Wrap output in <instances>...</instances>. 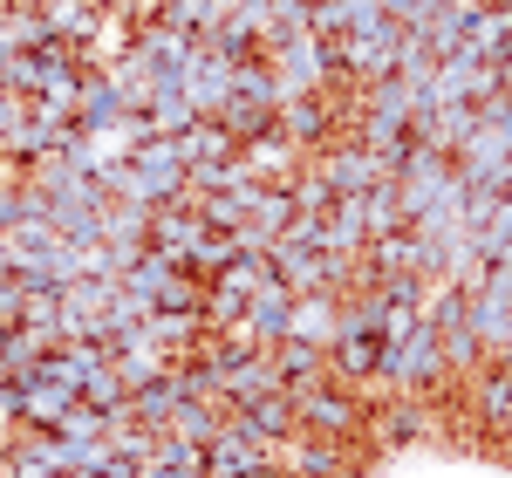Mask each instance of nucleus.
Wrapping results in <instances>:
<instances>
[{
  "mask_svg": "<svg viewBox=\"0 0 512 478\" xmlns=\"http://www.w3.org/2000/svg\"><path fill=\"white\" fill-rule=\"evenodd\" d=\"M287 397H294V431H301V438L355 444L369 431V403L355 397L349 383H335V376H315V383H301V390H287Z\"/></svg>",
  "mask_w": 512,
  "mask_h": 478,
  "instance_id": "obj_1",
  "label": "nucleus"
},
{
  "mask_svg": "<svg viewBox=\"0 0 512 478\" xmlns=\"http://www.w3.org/2000/svg\"><path fill=\"white\" fill-rule=\"evenodd\" d=\"M280 76V96H315V89H342V69H335V41H315V35H294L267 48Z\"/></svg>",
  "mask_w": 512,
  "mask_h": 478,
  "instance_id": "obj_2",
  "label": "nucleus"
},
{
  "mask_svg": "<svg viewBox=\"0 0 512 478\" xmlns=\"http://www.w3.org/2000/svg\"><path fill=\"white\" fill-rule=\"evenodd\" d=\"M130 158V205H171L185 199V158H178V144L171 137H151V144H130L123 151Z\"/></svg>",
  "mask_w": 512,
  "mask_h": 478,
  "instance_id": "obj_3",
  "label": "nucleus"
},
{
  "mask_svg": "<svg viewBox=\"0 0 512 478\" xmlns=\"http://www.w3.org/2000/svg\"><path fill=\"white\" fill-rule=\"evenodd\" d=\"M451 192H465V185H458V164L444 158V151H431V144H417V151H410V164L396 171V205H403V226H410L417 212H431L437 199H451Z\"/></svg>",
  "mask_w": 512,
  "mask_h": 478,
  "instance_id": "obj_4",
  "label": "nucleus"
},
{
  "mask_svg": "<svg viewBox=\"0 0 512 478\" xmlns=\"http://www.w3.org/2000/svg\"><path fill=\"white\" fill-rule=\"evenodd\" d=\"M226 424L246 431L260 451H280L294 438V397L287 390H267V397H226Z\"/></svg>",
  "mask_w": 512,
  "mask_h": 478,
  "instance_id": "obj_5",
  "label": "nucleus"
},
{
  "mask_svg": "<svg viewBox=\"0 0 512 478\" xmlns=\"http://www.w3.org/2000/svg\"><path fill=\"white\" fill-rule=\"evenodd\" d=\"M308 164H315L321 178H328V192H335V199H362L369 185H383V178H390V171H383V164L369 158L362 144H349V137H335V144H321V151H315Z\"/></svg>",
  "mask_w": 512,
  "mask_h": 478,
  "instance_id": "obj_6",
  "label": "nucleus"
},
{
  "mask_svg": "<svg viewBox=\"0 0 512 478\" xmlns=\"http://www.w3.org/2000/svg\"><path fill=\"white\" fill-rule=\"evenodd\" d=\"M274 458L287 478H355V444H342V438H301L294 431Z\"/></svg>",
  "mask_w": 512,
  "mask_h": 478,
  "instance_id": "obj_7",
  "label": "nucleus"
},
{
  "mask_svg": "<svg viewBox=\"0 0 512 478\" xmlns=\"http://www.w3.org/2000/svg\"><path fill=\"white\" fill-rule=\"evenodd\" d=\"M287 315H294V287L280 274H267L253 294H246V321H239V335L253 342V349H274L287 342Z\"/></svg>",
  "mask_w": 512,
  "mask_h": 478,
  "instance_id": "obj_8",
  "label": "nucleus"
},
{
  "mask_svg": "<svg viewBox=\"0 0 512 478\" xmlns=\"http://www.w3.org/2000/svg\"><path fill=\"white\" fill-rule=\"evenodd\" d=\"M226 96H233V62H226L219 48H205V41H198V55L185 62V103H192L198 117H219V110H226Z\"/></svg>",
  "mask_w": 512,
  "mask_h": 478,
  "instance_id": "obj_9",
  "label": "nucleus"
},
{
  "mask_svg": "<svg viewBox=\"0 0 512 478\" xmlns=\"http://www.w3.org/2000/svg\"><path fill=\"white\" fill-rule=\"evenodd\" d=\"M458 185H478V192H512V151L492 137V130H472V144L458 151Z\"/></svg>",
  "mask_w": 512,
  "mask_h": 478,
  "instance_id": "obj_10",
  "label": "nucleus"
},
{
  "mask_svg": "<svg viewBox=\"0 0 512 478\" xmlns=\"http://www.w3.org/2000/svg\"><path fill=\"white\" fill-rule=\"evenodd\" d=\"M233 158H239V171H246V178H260V185H287V178L308 164V151H294L280 130H260V137H246V144H239Z\"/></svg>",
  "mask_w": 512,
  "mask_h": 478,
  "instance_id": "obj_11",
  "label": "nucleus"
},
{
  "mask_svg": "<svg viewBox=\"0 0 512 478\" xmlns=\"http://www.w3.org/2000/svg\"><path fill=\"white\" fill-rule=\"evenodd\" d=\"M198 362H205V356H198ZM212 376H219V390H226V397H267V390H287V383H280V369H274V356H267V349H253V342H246L233 362H219Z\"/></svg>",
  "mask_w": 512,
  "mask_h": 478,
  "instance_id": "obj_12",
  "label": "nucleus"
},
{
  "mask_svg": "<svg viewBox=\"0 0 512 478\" xmlns=\"http://www.w3.org/2000/svg\"><path fill=\"white\" fill-rule=\"evenodd\" d=\"M335 321H342V294H294V315H287V342L328 349V342H335Z\"/></svg>",
  "mask_w": 512,
  "mask_h": 478,
  "instance_id": "obj_13",
  "label": "nucleus"
},
{
  "mask_svg": "<svg viewBox=\"0 0 512 478\" xmlns=\"http://www.w3.org/2000/svg\"><path fill=\"white\" fill-rule=\"evenodd\" d=\"M198 233H205V226H198L192 199H171V205H151V233H144V246H151V253H164V260H178Z\"/></svg>",
  "mask_w": 512,
  "mask_h": 478,
  "instance_id": "obj_14",
  "label": "nucleus"
},
{
  "mask_svg": "<svg viewBox=\"0 0 512 478\" xmlns=\"http://www.w3.org/2000/svg\"><path fill=\"white\" fill-rule=\"evenodd\" d=\"M267 458H274V451H260L246 431H233V424H226L219 438L205 444V478H246L253 465H267Z\"/></svg>",
  "mask_w": 512,
  "mask_h": 478,
  "instance_id": "obj_15",
  "label": "nucleus"
},
{
  "mask_svg": "<svg viewBox=\"0 0 512 478\" xmlns=\"http://www.w3.org/2000/svg\"><path fill=\"white\" fill-rule=\"evenodd\" d=\"M376 349H383V342H376V335H349V328H342V335H335V342H328V376H335V383H376Z\"/></svg>",
  "mask_w": 512,
  "mask_h": 478,
  "instance_id": "obj_16",
  "label": "nucleus"
},
{
  "mask_svg": "<svg viewBox=\"0 0 512 478\" xmlns=\"http://www.w3.org/2000/svg\"><path fill=\"white\" fill-rule=\"evenodd\" d=\"M178 403H185V383H178V362H171V369H164L158 383L130 390V424H151V431H164Z\"/></svg>",
  "mask_w": 512,
  "mask_h": 478,
  "instance_id": "obj_17",
  "label": "nucleus"
},
{
  "mask_svg": "<svg viewBox=\"0 0 512 478\" xmlns=\"http://www.w3.org/2000/svg\"><path fill=\"white\" fill-rule=\"evenodd\" d=\"M21 383H28V376H21ZM76 403L82 397L69 390V383H28V397H21V424H28V431H55Z\"/></svg>",
  "mask_w": 512,
  "mask_h": 478,
  "instance_id": "obj_18",
  "label": "nucleus"
},
{
  "mask_svg": "<svg viewBox=\"0 0 512 478\" xmlns=\"http://www.w3.org/2000/svg\"><path fill=\"white\" fill-rule=\"evenodd\" d=\"M294 219H301V212H294V199H287V185H260V192L246 199V233H260L267 246H274Z\"/></svg>",
  "mask_w": 512,
  "mask_h": 478,
  "instance_id": "obj_19",
  "label": "nucleus"
},
{
  "mask_svg": "<svg viewBox=\"0 0 512 478\" xmlns=\"http://www.w3.org/2000/svg\"><path fill=\"white\" fill-rule=\"evenodd\" d=\"M472 383H478V417H485V424L506 438V417H512V362L492 356V362L472 376Z\"/></svg>",
  "mask_w": 512,
  "mask_h": 478,
  "instance_id": "obj_20",
  "label": "nucleus"
},
{
  "mask_svg": "<svg viewBox=\"0 0 512 478\" xmlns=\"http://www.w3.org/2000/svg\"><path fill=\"white\" fill-rule=\"evenodd\" d=\"M321 226H328V253H342V260H355V253L369 246V226H362V199H335L328 212H321Z\"/></svg>",
  "mask_w": 512,
  "mask_h": 478,
  "instance_id": "obj_21",
  "label": "nucleus"
},
{
  "mask_svg": "<svg viewBox=\"0 0 512 478\" xmlns=\"http://www.w3.org/2000/svg\"><path fill=\"white\" fill-rule=\"evenodd\" d=\"M171 144H178V158H185V164H212V158H233V151H239L233 130H226V123H212V117H198L192 130H178Z\"/></svg>",
  "mask_w": 512,
  "mask_h": 478,
  "instance_id": "obj_22",
  "label": "nucleus"
},
{
  "mask_svg": "<svg viewBox=\"0 0 512 478\" xmlns=\"http://www.w3.org/2000/svg\"><path fill=\"white\" fill-rule=\"evenodd\" d=\"M233 96H239V103H260V110H280V103H287L267 55H253V62H239V69H233Z\"/></svg>",
  "mask_w": 512,
  "mask_h": 478,
  "instance_id": "obj_23",
  "label": "nucleus"
},
{
  "mask_svg": "<svg viewBox=\"0 0 512 478\" xmlns=\"http://www.w3.org/2000/svg\"><path fill=\"white\" fill-rule=\"evenodd\" d=\"M267 356H274V369H280V383H287V390H301V383L328 376V349H308V342H274Z\"/></svg>",
  "mask_w": 512,
  "mask_h": 478,
  "instance_id": "obj_24",
  "label": "nucleus"
},
{
  "mask_svg": "<svg viewBox=\"0 0 512 478\" xmlns=\"http://www.w3.org/2000/svg\"><path fill=\"white\" fill-rule=\"evenodd\" d=\"M164 431H171V438H185V444H198V451H205V444L219 438V431H226V410H212V403H178V410H171V424H164Z\"/></svg>",
  "mask_w": 512,
  "mask_h": 478,
  "instance_id": "obj_25",
  "label": "nucleus"
},
{
  "mask_svg": "<svg viewBox=\"0 0 512 478\" xmlns=\"http://www.w3.org/2000/svg\"><path fill=\"white\" fill-rule=\"evenodd\" d=\"M362 226H369V239H390V233H403L396 178H383V185H369V192H362Z\"/></svg>",
  "mask_w": 512,
  "mask_h": 478,
  "instance_id": "obj_26",
  "label": "nucleus"
},
{
  "mask_svg": "<svg viewBox=\"0 0 512 478\" xmlns=\"http://www.w3.org/2000/svg\"><path fill=\"white\" fill-rule=\"evenodd\" d=\"M117 294H123V280H103V274H76L69 287H62V294H55V301H62V308H76V315H103V308H110Z\"/></svg>",
  "mask_w": 512,
  "mask_h": 478,
  "instance_id": "obj_27",
  "label": "nucleus"
},
{
  "mask_svg": "<svg viewBox=\"0 0 512 478\" xmlns=\"http://www.w3.org/2000/svg\"><path fill=\"white\" fill-rule=\"evenodd\" d=\"M82 403H89V410H103L110 424H123V417H130V390H123L117 369H96V376L82 383Z\"/></svg>",
  "mask_w": 512,
  "mask_h": 478,
  "instance_id": "obj_28",
  "label": "nucleus"
},
{
  "mask_svg": "<svg viewBox=\"0 0 512 478\" xmlns=\"http://www.w3.org/2000/svg\"><path fill=\"white\" fill-rule=\"evenodd\" d=\"M144 233H151V205H130V199L103 205V239H144Z\"/></svg>",
  "mask_w": 512,
  "mask_h": 478,
  "instance_id": "obj_29",
  "label": "nucleus"
},
{
  "mask_svg": "<svg viewBox=\"0 0 512 478\" xmlns=\"http://www.w3.org/2000/svg\"><path fill=\"white\" fill-rule=\"evenodd\" d=\"M424 431H431V424H424L417 397H403V403H390V410H383V438H390V444H417Z\"/></svg>",
  "mask_w": 512,
  "mask_h": 478,
  "instance_id": "obj_30",
  "label": "nucleus"
},
{
  "mask_svg": "<svg viewBox=\"0 0 512 478\" xmlns=\"http://www.w3.org/2000/svg\"><path fill=\"white\" fill-rule=\"evenodd\" d=\"M151 444H158V431H151V424H130V417H123V424H110V451H117L123 465H144V458H151Z\"/></svg>",
  "mask_w": 512,
  "mask_h": 478,
  "instance_id": "obj_31",
  "label": "nucleus"
},
{
  "mask_svg": "<svg viewBox=\"0 0 512 478\" xmlns=\"http://www.w3.org/2000/svg\"><path fill=\"white\" fill-rule=\"evenodd\" d=\"M55 438H76V444H103L110 438V417L103 410H89V403H76L62 424H55Z\"/></svg>",
  "mask_w": 512,
  "mask_h": 478,
  "instance_id": "obj_32",
  "label": "nucleus"
},
{
  "mask_svg": "<svg viewBox=\"0 0 512 478\" xmlns=\"http://www.w3.org/2000/svg\"><path fill=\"white\" fill-rule=\"evenodd\" d=\"M21 130H28V96H14V89H0V158L21 144Z\"/></svg>",
  "mask_w": 512,
  "mask_h": 478,
  "instance_id": "obj_33",
  "label": "nucleus"
},
{
  "mask_svg": "<svg viewBox=\"0 0 512 478\" xmlns=\"http://www.w3.org/2000/svg\"><path fill=\"white\" fill-rule=\"evenodd\" d=\"M383 14H390L396 28H417V21L431 14V0H383Z\"/></svg>",
  "mask_w": 512,
  "mask_h": 478,
  "instance_id": "obj_34",
  "label": "nucleus"
},
{
  "mask_svg": "<svg viewBox=\"0 0 512 478\" xmlns=\"http://www.w3.org/2000/svg\"><path fill=\"white\" fill-rule=\"evenodd\" d=\"M137 478H205V472H198V465H171V458H144Z\"/></svg>",
  "mask_w": 512,
  "mask_h": 478,
  "instance_id": "obj_35",
  "label": "nucleus"
},
{
  "mask_svg": "<svg viewBox=\"0 0 512 478\" xmlns=\"http://www.w3.org/2000/svg\"><path fill=\"white\" fill-rule=\"evenodd\" d=\"M246 478H287V472H280V458H267V465H253Z\"/></svg>",
  "mask_w": 512,
  "mask_h": 478,
  "instance_id": "obj_36",
  "label": "nucleus"
},
{
  "mask_svg": "<svg viewBox=\"0 0 512 478\" xmlns=\"http://www.w3.org/2000/svg\"><path fill=\"white\" fill-rule=\"evenodd\" d=\"M506 438H512V417H506Z\"/></svg>",
  "mask_w": 512,
  "mask_h": 478,
  "instance_id": "obj_37",
  "label": "nucleus"
},
{
  "mask_svg": "<svg viewBox=\"0 0 512 478\" xmlns=\"http://www.w3.org/2000/svg\"><path fill=\"white\" fill-rule=\"evenodd\" d=\"M499 362H512V349H506V356H499Z\"/></svg>",
  "mask_w": 512,
  "mask_h": 478,
  "instance_id": "obj_38",
  "label": "nucleus"
}]
</instances>
